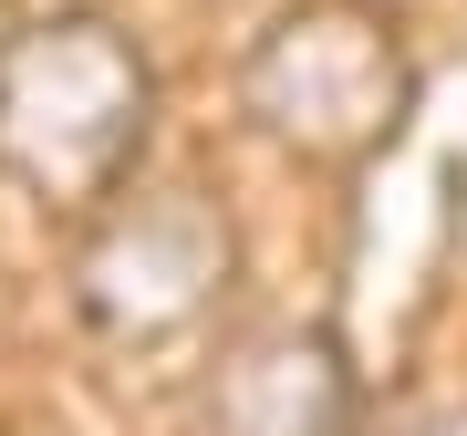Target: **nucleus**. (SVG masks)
Wrapping results in <instances>:
<instances>
[{
    "label": "nucleus",
    "instance_id": "obj_2",
    "mask_svg": "<svg viewBox=\"0 0 467 436\" xmlns=\"http://www.w3.org/2000/svg\"><path fill=\"white\" fill-rule=\"evenodd\" d=\"M239 104L301 167H364L416 115V52L374 0H301L250 42Z\"/></svg>",
    "mask_w": 467,
    "mask_h": 436
},
{
    "label": "nucleus",
    "instance_id": "obj_5",
    "mask_svg": "<svg viewBox=\"0 0 467 436\" xmlns=\"http://www.w3.org/2000/svg\"><path fill=\"white\" fill-rule=\"evenodd\" d=\"M395 436H467V395H457V405H426V416H405Z\"/></svg>",
    "mask_w": 467,
    "mask_h": 436
},
{
    "label": "nucleus",
    "instance_id": "obj_3",
    "mask_svg": "<svg viewBox=\"0 0 467 436\" xmlns=\"http://www.w3.org/2000/svg\"><path fill=\"white\" fill-rule=\"evenodd\" d=\"M229 260H239V239H229L208 187H187V177L177 187H115L84 218V250H73V312L125 353L177 343L218 312Z\"/></svg>",
    "mask_w": 467,
    "mask_h": 436
},
{
    "label": "nucleus",
    "instance_id": "obj_1",
    "mask_svg": "<svg viewBox=\"0 0 467 436\" xmlns=\"http://www.w3.org/2000/svg\"><path fill=\"white\" fill-rule=\"evenodd\" d=\"M156 125V63L125 21L52 11L0 42V187L42 218H94Z\"/></svg>",
    "mask_w": 467,
    "mask_h": 436
},
{
    "label": "nucleus",
    "instance_id": "obj_4",
    "mask_svg": "<svg viewBox=\"0 0 467 436\" xmlns=\"http://www.w3.org/2000/svg\"><path fill=\"white\" fill-rule=\"evenodd\" d=\"M353 426H364V385L322 322H270L229 343L208 374V436H353Z\"/></svg>",
    "mask_w": 467,
    "mask_h": 436
}]
</instances>
